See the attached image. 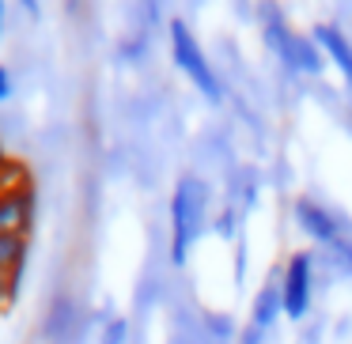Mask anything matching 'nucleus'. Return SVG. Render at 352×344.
I'll return each mask as SVG.
<instances>
[{"mask_svg":"<svg viewBox=\"0 0 352 344\" xmlns=\"http://www.w3.org/2000/svg\"><path fill=\"white\" fill-rule=\"evenodd\" d=\"M208 227V182L197 174H186L170 193V265L182 268L190 250Z\"/></svg>","mask_w":352,"mask_h":344,"instance_id":"obj_1","label":"nucleus"},{"mask_svg":"<svg viewBox=\"0 0 352 344\" xmlns=\"http://www.w3.org/2000/svg\"><path fill=\"white\" fill-rule=\"evenodd\" d=\"M258 23H261V38L273 49V57L292 72V76H322L326 69V57L314 46L311 34L292 31L284 12L276 4H258Z\"/></svg>","mask_w":352,"mask_h":344,"instance_id":"obj_2","label":"nucleus"},{"mask_svg":"<svg viewBox=\"0 0 352 344\" xmlns=\"http://www.w3.org/2000/svg\"><path fill=\"white\" fill-rule=\"evenodd\" d=\"M170 61L178 65V72L190 76V84L205 95L208 102H223V84L216 76L212 61L205 57L201 42L193 38V31L182 23V19H170Z\"/></svg>","mask_w":352,"mask_h":344,"instance_id":"obj_3","label":"nucleus"},{"mask_svg":"<svg viewBox=\"0 0 352 344\" xmlns=\"http://www.w3.org/2000/svg\"><path fill=\"white\" fill-rule=\"evenodd\" d=\"M311 295H314V253L296 250L280 268V299L284 314L292 321H303L311 314Z\"/></svg>","mask_w":352,"mask_h":344,"instance_id":"obj_4","label":"nucleus"},{"mask_svg":"<svg viewBox=\"0 0 352 344\" xmlns=\"http://www.w3.org/2000/svg\"><path fill=\"white\" fill-rule=\"evenodd\" d=\"M34 220V197L23 182L0 185V235L8 238H27Z\"/></svg>","mask_w":352,"mask_h":344,"instance_id":"obj_5","label":"nucleus"},{"mask_svg":"<svg viewBox=\"0 0 352 344\" xmlns=\"http://www.w3.org/2000/svg\"><path fill=\"white\" fill-rule=\"evenodd\" d=\"M311 38H314V46L322 49V57L333 61L337 72H341V76L349 80V87H352V42H349V34H344L341 27H333V23H318L311 31Z\"/></svg>","mask_w":352,"mask_h":344,"instance_id":"obj_6","label":"nucleus"},{"mask_svg":"<svg viewBox=\"0 0 352 344\" xmlns=\"http://www.w3.org/2000/svg\"><path fill=\"white\" fill-rule=\"evenodd\" d=\"M280 314H284V299H280V273H276V276H269V280L261 284V291L254 295L250 325H258V329H265V333H269Z\"/></svg>","mask_w":352,"mask_h":344,"instance_id":"obj_7","label":"nucleus"},{"mask_svg":"<svg viewBox=\"0 0 352 344\" xmlns=\"http://www.w3.org/2000/svg\"><path fill=\"white\" fill-rule=\"evenodd\" d=\"M27 238H8L0 235V276H16V268L23 265Z\"/></svg>","mask_w":352,"mask_h":344,"instance_id":"obj_8","label":"nucleus"},{"mask_svg":"<svg viewBox=\"0 0 352 344\" xmlns=\"http://www.w3.org/2000/svg\"><path fill=\"white\" fill-rule=\"evenodd\" d=\"M99 341L102 344H125V341H129V321H125V318H110L107 325H102Z\"/></svg>","mask_w":352,"mask_h":344,"instance_id":"obj_9","label":"nucleus"},{"mask_svg":"<svg viewBox=\"0 0 352 344\" xmlns=\"http://www.w3.org/2000/svg\"><path fill=\"white\" fill-rule=\"evenodd\" d=\"M12 291H16V276H0V306L12 299Z\"/></svg>","mask_w":352,"mask_h":344,"instance_id":"obj_10","label":"nucleus"},{"mask_svg":"<svg viewBox=\"0 0 352 344\" xmlns=\"http://www.w3.org/2000/svg\"><path fill=\"white\" fill-rule=\"evenodd\" d=\"M8 95H12V72L4 69V65H0V102L8 99Z\"/></svg>","mask_w":352,"mask_h":344,"instance_id":"obj_11","label":"nucleus"},{"mask_svg":"<svg viewBox=\"0 0 352 344\" xmlns=\"http://www.w3.org/2000/svg\"><path fill=\"white\" fill-rule=\"evenodd\" d=\"M0 38H4V0H0Z\"/></svg>","mask_w":352,"mask_h":344,"instance_id":"obj_12","label":"nucleus"}]
</instances>
